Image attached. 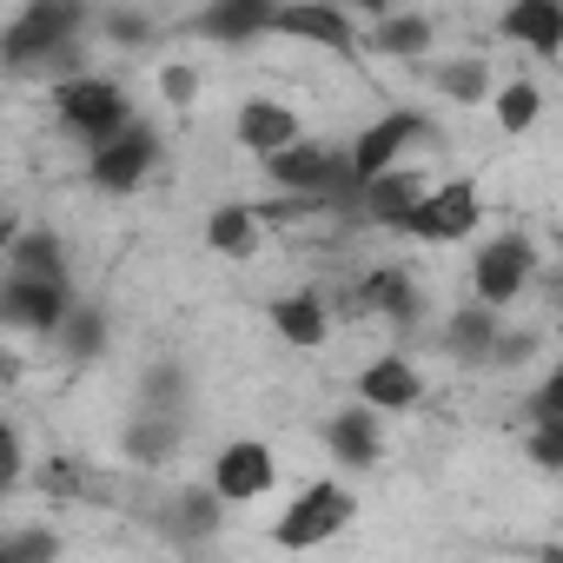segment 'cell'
<instances>
[{
    "label": "cell",
    "mask_w": 563,
    "mask_h": 563,
    "mask_svg": "<svg viewBox=\"0 0 563 563\" xmlns=\"http://www.w3.org/2000/svg\"><path fill=\"white\" fill-rule=\"evenodd\" d=\"M54 120H60V133L74 140V146H107L113 133H126L133 126V107H126V93H120V80H107V74H74V80H60V93H54Z\"/></svg>",
    "instance_id": "6da1fadb"
},
{
    "label": "cell",
    "mask_w": 563,
    "mask_h": 563,
    "mask_svg": "<svg viewBox=\"0 0 563 563\" xmlns=\"http://www.w3.org/2000/svg\"><path fill=\"white\" fill-rule=\"evenodd\" d=\"M80 34H87V0H27L8 27V41H0V54H8L14 74H34L60 47H74Z\"/></svg>",
    "instance_id": "7a4b0ae2"
},
{
    "label": "cell",
    "mask_w": 563,
    "mask_h": 563,
    "mask_svg": "<svg viewBox=\"0 0 563 563\" xmlns=\"http://www.w3.org/2000/svg\"><path fill=\"white\" fill-rule=\"evenodd\" d=\"M477 225H484V192H477V179H444V186H431L391 232L424 239V245H457V239H471Z\"/></svg>",
    "instance_id": "3957f363"
},
{
    "label": "cell",
    "mask_w": 563,
    "mask_h": 563,
    "mask_svg": "<svg viewBox=\"0 0 563 563\" xmlns=\"http://www.w3.org/2000/svg\"><path fill=\"white\" fill-rule=\"evenodd\" d=\"M352 517H358V497H352L345 484L319 477V484H306V490L292 497L286 517L272 523V543H278V550H319V543H332Z\"/></svg>",
    "instance_id": "277c9868"
},
{
    "label": "cell",
    "mask_w": 563,
    "mask_h": 563,
    "mask_svg": "<svg viewBox=\"0 0 563 563\" xmlns=\"http://www.w3.org/2000/svg\"><path fill=\"white\" fill-rule=\"evenodd\" d=\"M278 41L319 47L332 60H358L365 54V34L352 27V14L339 8V0H286V8H278Z\"/></svg>",
    "instance_id": "5b68a950"
},
{
    "label": "cell",
    "mask_w": 563,
    "mask_h": 563,
    "mask_svg": "<svg viewBox=\"0 0 563 563\" xmlns=\"http://www.w3.org/2000/svg\"><path fill=\"white\" fill-rule=\"evenodd\" d=\"M537 278V245L523 239V232H497L490 245H477V265H471V292L484 299V306H510V299H523V286Z\"/></svg>",
    "instance_id": "8992f818"
},
{
    "label": "cell",
    "mask_w": 563,
    "mask_h": 563,
    "mask_svg": "<svg viewBox=\"0 0 563 563\" xmlns=\"http://www.w3.org/2000/svg\"><path fill=\"white\" fill-rule=\"evenodd\" d=\"M74 306H80V299H74V278L8 272V292H0V319H8L14 332H41V339H54Z\"/></svg>",
    "instance_id": "52a82bcc"
},
{
    "label": "cell",
    "mask_w": 563,
    "mask_h": 563,
    "mask_svg": "<svg viewBox=\"0 0 563 563\" xmlns=\"http://www.w3.org/2000/svg\"><path fill=\"white\" fill-rule=\"evenodd\" d=\"M159 166V133L146 126V120H133L126 133H113L107 146H93L87 153V179L100 186V192H133V186H146V173Z\"/></svg>",
    "instance_id": "ba28073f"
},
{
    "label": "cell",
    "mask_w": 563,
    "mask_h": 563,
    "mask_svg": "<svg viewBox=\"0 0 563 563\" xmlns=\"http://www.w3.org/2000/svg\"><path fill=\"white\" fill-rule=\"evenodd\" d=\"M418 140H438V126H431V113H411V107H391V113H378L358 140H352V166H358V179H378L385 166H398Z\"/></svg>",
    "instance_id": "9c48e42d"
},
{
    "label": "cell",
    "mask_w": 563,
    "mask_h": 563,
    "mask_svg": "<svg viewBox=\"0 0 563 563\" xmlns=\"http://www.w3.org/2000/svg\"><path fill=\"white\" fill-rule=\"evenodd\" d=\"M206 484H212L225 504H258V497L278 484V451H272L265 438H232V444H219Z\"/></svg>",
    "instance_id": "30bf717a"
},
{
    "label": "cell",
    "mask_w": 563,
    "mask_h": 563,
    "mask_svg": "<svg viewBox=\"0 0 563 563\" xmlns=\"http://www.w3.org/2000/svg\"><path fill=\"white\" fill-rule=\"evenodd\" d=\"M278 8H286V0H206L192 34L212 41V47H252V41L278 34Z\"/></svg>",
    "instance_id": "8fae6325"
},
{
    "label": "cell",
    "mask_w": 563,
    "mask_h": 563,
    "mask_svg": "<svg viewBox=\"0 0 563 563\" xmlns=\"http://www.w3.org/2000/svg\"><path fill=\"white\" fill-rule=\"evenodd\" d=\"M358 312L385 319L391 332H418L424 325V292H418V278L398 272V265H378L358 278Z\"/></svg>",
    "instance_id": "7c38bea8"
},
{
    "label": "cell",
    "mask_w": 563,
    "mask_h": 563,
    "mask_svg": "<svg viewBox=\"0 0 563 563\" xmlns=\"http://www.w3.org/2000/svg\"><path fill=\"white\" fill-rule=\"evenodd\" d=\"M424 192H431V179H424L418 166H405V159H398V166H385L378 179H365V186H358V225L391 232V225H398Z\"/></svg>",
    "instance_id": "4fadbf2b"
},
{
    "label": "cell",
    "mask_w": 563,
    "mask_h": 563,
    "mask_svg": "<svg viewBox=\"0 0 563 563\" xmlns=\"http://www.w3.org/2000/svg\"><path fill=\"white\" fill-rule=\"evenodd\" d=\"M325 451L345 464V471H372L378 457H385V431H378V405H345V411H332L325 418Z\"/></svg>",
    "instance_id": "5bb4252c"
},
{
    "label": "cell",
    "mask_w": 563,
    "mask_h": 563,
    "mask_svg": "<svg viewBox=\"0 0 563 563\" xmlns=\"http://www.w3.org/2000/svg\"><path fill=\"white\" fill-rule=\"evenodd\" d=\"M232 140H239L252 159H272V153H286L292 140H306V126H299V113H292L286 100H245L239 120H232Z\"/></svg>",
    "instance_id": "9a60e30c"
},
{
    "label": "cell",
    "mask_w": 563,
    "mask_h": 563,
    "mask_svg": "<svg viewBox=\"0 0 563 563\" xmlns=\"http://www.w3.org/2000/svg\"><path fill=\"white\" fill-rule=\"evenodd\" d=\"M497 27L510 47H530L537 60H563V0H510Z\"/></svg>",
    "instance_id": "2e32d148"
},
{
    "label": "cell",
    "mask_w": 563,
    "mask_h": 563,
    "mask_svg": "<svg viewBox=\"0 0 563 563\" xmlns=\"http://www.w3.org/2000/svg\"><path fill=\"white\" fill-rule=\"evenodd\" d=\"M358 398L378 405V411H418L424 405V372L405 358V352H385L358 372Z\"/></svg>",
    "instance_id": "e0dca14e"
},
{
    "label": "cell",
    "mask_w": 563,
    "mask_h": 563,
    "mask_svg": "<svg viewBox=\"0 0 563 563\" xmlns=\"http://www.w3.org/2000/svg\"><path fill=\"white\" fill-rule=\"evenodd\" d=\"M272 332L286 339L292 352H319L325 339H332V312H325V299L319 292H286V299H272Z\"/></svg>",
    "instance_id": "ac0fdd59"
},
{
    "label": "cell",
    "mask_w": 563,
    "mask_h": 563,
    "mask_svg": "<svg viewBox=\"0 0 563 563\" xmlns=\"http://www.w3.org/2000/svg\"><path fill=\"white\" fill-rule=\"evenodd\" d=\"M418 74H424V87H438V93H444V100H457V107H477V100H490V93H497V80H490L484 54H457V60H418Z\"/></svg>",
    "instance_id": "d6986e66"
},
{
    "label": "cell",
    "mask_w": 563,
    "mask_h": 563,
    "mask_svg": "<svg viewBox=\"0 0 563 563\" xmlns=\"http://www.w3.org/2000/svg\"><path fill=\"white\" fill-rule=\"evenodd\" d=\"M265 212L258 206H212L206 212V245L219 252V258H252L258 245H265Z\"/></svg>",
    "instance_id": "ffe728a7"
},
{
    "label": "cell",
    "mask_w": 563,
    "mask_h": 563,
    "mask_svg": "<svg viewBox=\"0 0 563 563\" xmlns=\"http://www.w3.org/2000/svg\"><path fill=\"white\" fill-rule=\"evenodd\" d=\"M431 34H438V27H431L424 14H385V21H372L365 54H372V60H411V67H418V60L431 54Z\"/></svg>",
    "instance_id": "44dd1931"
},
{
    "label": "cell",
    "mask_w": 563,
    "mask_h": 563,
    "mask_svg": "<svg viewBox=\"0 0 563 563\" xmlns=\"http://www.w3.org/2000/svg\"><path fill=\"white\" fill-rule=\"evenodd\" d=\"M490 345H497V306L471 299V306H457V312L444 319V352H451L457 365H484Z\"/></svg>",
    "instance_id": "7402d4cb"
},
{
    "label": "cell",
    "mask_w": 563,
    "mask_h": 563,
    "mask_svg": "<svg viewBox=\"0 0 563 563\" xmlns=\"http://www.w3.org/2000/svg\"><path fill=\"white\" fill-rule=\"evenodd\" d=\"M179 451V418H173V405H146L126 431H120V457H133V464H166Z\"/></svg>",
    "instance_id": "603a6c76"
},
{
    "label": "cell",
    "mask_w": 563,
    "mask_h": 563,
    "mask_svg": "<svg viewBox=\"0 0 563 563\" xmlns=\"http://www.w3.org/2000/svg\"><path fill=\"white\" fill-rule=\"evenodd\" d=\"M490 107H497V126H504L510 140H523V133L543 120V87H537V80H504V87L490 93Z\"/></svg>",
    "instance_id": "cb8c5ba5"
},
{
    "label": "cell",
    "mask_w": 563,
    "mask_h": 563,
    "mask_svg": "<svg viewBox=\"0 0 563 563\" xmlns=\"http://www.w3.org/2000/svg\"><path fill=\"white\" fill-rule=\"evenodd\" d=\"M8 272H34V278H67V252H60V239L54 232H14V245H8Z\"/></svg>",
    "instance_id": "d4e9b609"
},
{
    "label": "cell",
    "mask_w": 563,
    "mask_h": 563,
    "mask_svg": "<svg viewBox=\"0 0 563 563\" xmlns=\"http://www.w3.org/2000/svg\"><path fill=\"white\" fill-rule=\"evenodd\" d=\"M54 345H60V358H93V352H107V312H100V306H74V312L60 319Z\"/></svg>",
    "instance_id": "484cf974"
},
{
    "label": "cell",
    "mask_w": 563,
    "mask_h": 563,
    "mask_svg": "<svg viewBox=\"0 0 563 563\" xmlns=\"http://www.w3.org/2000/svg\"><path fill=\"white\" fill-rule=\"evenodd\" d=\"M34 490H41V497H80V490H87V471H80L74 457H47V464L34 471Z\"/></svg>",
    "instance_id": "4316f807"
},
{
    "label": "cell",
    "mask_w": 563,
    "mask_h": 563,
    "mask_svg": "<svg viewBox=\"0 0 563 563\" xmlns=\"http://www.w3.org/2000/svg\"><path fill=\"white\" fill-rule=\"evenodd\" d=\"M523 457L556 477V471H563V424H530V431H523Z\"/></svg>",
    "instance_id": "83f0119b"
},
{
    "label": "cell",
    "mask_w": 563,
    "mask_h": 563,
    "mask_svg": "<svg viewBox=\"0 0 563 563\" xmlns=\"http://www.w3.org/2000/svg\"><path fill=\"white\" fill-rule=\"evenodd\" d=\"M60 537L54 530H14V537H0V563H34V556H54Z\"/></svg>",
    "instance_id": "f1b7e54d"
},
{
    "label": "cell",
    "mask_w": 563,
    "mask_h": 563,
    "mask_svg": "<svg viewBox=\"0 0 563 563\" xmlns=\"http://www.w3.org/2000/svg\"><path fill=\"white\" fill-rule=\"evenodd\" d=\"M530 424H563V365H550L543 385L530 391Z\"/></svg>",
    "instance_id": "f546056e"
},
{
    "label": "cell",
    "mask_w": 563,
    "mask_h": 563,
    "mask_svg": "<svg viewBox=\"0 0 563 563\" xmlns=\"http://www.w3.org/2000/svg\"><path fill=\"white\" fill-rule=\"evenodd\" d=\"M159 93H166V107H179V113H186V107L199 100V74H192L186 60H173V67H159Z\"/></svg>",
    "instance_id": "4dcf8cb0"
},
{
    "label": "cell",
    "mask_w": 563,
    "mask_h": 563,
    "mask_svg": "<svg viewBox=\"0 0 563 563\" xmlns=\"http://www.w3.org/2000/svg\"><path fill=\"white\" fill-rule=\"evenodd\" d=\"M146 34H153L146 14H107V41L113 47H146Z\"/></svg>",
    "instance_id": "1f68e13d"
},
{
    "label": "cell",
    "mask_w": 563,
    "mask_h": 563,
    "mask_svg": "<svg viewBox=\"0 0 563 563\" xmlns=\"http://www.w3.org/2000/svg\"><path fill=\"white\" fill-rule=\"evenodd\" d=\"M530 352H537V339H530V332H497V345H490V358H484V365H523Z\"/></svg>",
    "instance_id": "d6a6232c"
},
{
    "label": "cell",
    "mask_w": 563,
    "mask_h": 563,
    "mask_svg": "<svg viewBox=\"0 0 563 563\" xmlns=\"http://www.w3.org/2000/svg\"><path fill=\"white\" fill-rule=\"evenodd\" d=\"M345 8H358V14H372V21H385V14H398V0H345Z\"/></svg>",
    "instance_id": "836d02e7"
},
{
    "label": "cell",
    "mask_w": 563,
    "mask_h": 563,
    "mask_svg": "<svg viewBox=\"0 0 563 563\" xmlns=\"http://www.w3.org/2000/svg\"><path fill=\"white\" fill-rule=\"evenodd\" d=\"M556 258H563V232H556Z\"/></svg>",
    "instance_id": "e575fe53"
}]
</instances>
